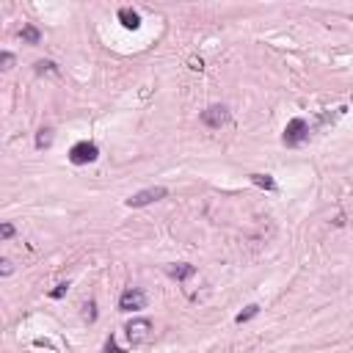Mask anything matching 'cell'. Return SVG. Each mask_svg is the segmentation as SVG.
<instances>
[{
  "instance_id": "17",
  "label": "cell",
  "mask_w": 353,
  "mask_h": 353,
  "mask_svg": "<svg viewBox=\"0 0 353 353\" xmlns=\"http://www.w3.org/2000/svg\"><path fill=\"white\" fill-rule=\"evenodd\" d=\"M67 290H69V284H58L55 290L50 292V298H64V296H67Z\"/></svg>"
},
{
  "instance_id": "9",
  "label": "cell",
  "mask_w": 353,
  "mask_h": 353,
  "mask_svg": "<svg viewBox=\"0 0 353 353\" xmlns=\"http://www.w3.org/2000/svg\"><path fill=\"white\" fill-rule=\"evenodd\" d=\"M20 36H22V42H28V44H39V42H42V33H39L33 25H25L20 31Z\"/></svg>"
},
{
  "instance_id": "11",
  "label": "cell",
  "mask_w": 353,
  "mask_h": 353,
  "mask_svg": "<svg viewBox=\"0 0 353 353\" xmlns=\"http://www.w3.org/2000/svg\"><path fill=\"white\" fill-rule=\"evenodd\" d=\"M50 144H52V130H50V127L39 130V135H36V149H47Z\"/></svg>"
},
{
  "instance_id": "12",
  "label": "cell",
  "mask_w": 353,
  "mask_h": 353,
  "mask_svg": "<svg viewBox=\"0 0 353 353\" xmlns=\"http://www.w3.org/2000/svg\"><path fill=\"white\" fill-rule=\"evenodd\" d=\"M260 315V307H257V304H251V307H246V312H240L238 317H234V323H249L251 317H257Z\"/></svg>"
},
{
  "instance_id": "18",
  "label": "cell",
  "mask_w": 353,
  "mask_h": 353,
  "mask_svg": "<svg viewBox=\"0 0 353 353\" xmlns=\"http://www.w3.org/2000/svg\"><path fill=\"white\" fill-rule=\"evenodd\" d=\"M14 67V55L11 52H3V69H11Z\"/></svg>"
},
{
  "instance_id": "14",
  "label": "cell",
  "mask_w": 353,
  "mask_h": 353,
  "mask_svg": "<svg viewBox=\"0 0 353 353\" xmlns=\"http://www.w3.org/2000/svg\"><path fill=\"white\" fill-rule=\"evenodd\" d=\"M94 309H97V304L88 301V304H86V320H91V323L97 320V312H94Z\"/></svg>"
},
{
  "instance_id": "3",
  "label": "cell",
  "mask_w": 353,
  "mask_h": 353,
  "mask_svg": "<svg viewBox=\"0 0 353 353\" xmlns=\"http://www.w3.org/2000/svg\"><path fill=\"white\" fill-rule=\"evenodd\" d=\"M166 188H144V191H138L135 196L127 199V207H146V204H152V202H160V199H166Z\"/></svg>"
},
{
  "instance_id": "4",
  "label": "cell",
  "mask_w": 353,
  "mask_h": 353,
  "mask_svg": "<svg viewBox=\"0 0 353 353\" xmlns=\"http://www.w3.org/2000/svg\"><path fill=\"white\" fill-rule=\"evenodd\" d=\"M307 135H309V125L304 119H292L290 125H287V130H284V146H298V144H304L307 141Z\"/></svg>"
},
{
  "instance_id": "13",
  "label": "cell",
  "mask_w": 353,
  "mask_h": 353,
  "mask_svg": "<svg viewBox=\"0 0 353 353\" xmlns=\"http://www.w3.org/2000/svg\"><path fill=\"white\" fill-rule=\"evenodd\" d=\"M36 72L42 75V72H58V67L52 61H36Z\"/></svg>"
},
{
  "instance_id": "10",
  "label": "cell",
  "mask_w": 353,
  "mask_h": 353,
  "mask_svg": "<svg viewBox=\"0 0 353 353\" xmlns=\"http://www.w3.org/2000/svg\"><path fill=\"white\" fill-rule=\"evenodd\" d=\"M251 182H254L257 188H265V191H276L273 177H268V174H251Z\"/></svg>"
},
{
  "instance_id": "5",
  "label": "cell",
  "mask_w": 353,
  "mask_h": 353,
  "mask_svg": "<svg viewBox=\"0 0 353 353\" xmlns=\"http://www.w3.org/2000/svg\"><path fill=\"white\" fill-rule=\"evenodd\" d=\"M144 307H146V292L144 290L130 287V290L122 292V298H119V309L122 312H138V309H144Z\"/></svg>"
},
{
  "instance_id": "8",
  "label": "cell",
  "mask_w": 353,
  "mask_h": 353,
  "mask_svg": "<svg viewBox=\"0 0 353 353\" xmlns=\"http://www.w3.org/2000/svg\"><path fill=\"white\" fill-rule=\"evenodd\" d=\"M119 22L125 28H138L141 25V17H138V11H133V9H119Z\"/></svg>"
},
{
  "instance_id": "2",
  "label": "cell",
  "mask_w": 353,
  "mask_h": 353,
  "mask_svg": "<svg viewBox=\"0 0 353 353\" xmlns=\"http://www.w3.org/2000/svg\"><path fill=\"white\" fill-rule=\"evenodd\" d=\"M127 339H130L133 345H144V342H149V337H152V323L146 320V317H138V320H130L127 323Z\"/></svg>"
},
{
  "instance_id": "6",
  "label": "cell",
  "mask_w": 353,
  "mask_h": 353,
  "mask_svg": "<svg viewBox=\"0 0 353 353\" xmlns=\"http://www.w3.org/2000/svg\"><path fill=\"white\" fill-rule=\"evenodd\" d=\"M202 122L207 127H213V130H218L221 125L229 122V110L223 108V105H210L207 110H202Z\"/></svg>"
},
{
  "instance_id": "7",
  "label": "cell",
  "mask_w": 353,
  "mask_h": 353,
  "mask_svg": "<svg viewBox=\"0 0 353 353\" xmlns=\"http://www.w3.org/2000/svg\"><path fill=\"white\" fill-rule=\"evenodd\" d=\"M171 279H177V281H185V279H191L193 273H196V268L193 265H185V262H180V265H168V270H166Z\"/></svg>"
},
{
  "instance_id": "15",
  "label": "cell",
  "mask_w": 353,
  "mask_h": 353,
  "mask_svg": "<svg viewBox=\"0 0 353 353\" xmlns=\"http://www.w3.org/2000/svg\"><path fill=\"white\" fill-rule=\"evenodd\" d=\"M11 234H14V223H3V226H0V238L9 240Z\"/></svg>"
},
{
  "instance_id": "19",
  "label": "cell",
  "mask_w": 353,
  "mask_h": 353,
  "mask_svg": "<svg viewBox=\"0 0 353 353\" xmlns=\"http://www.w3.org/2000/svg\"><path fill=\"white\" fill-rule=\"evenodd\" d=\"M11 270H14V268H11V262L3 260V276H11Z\"/></svg>"
},
{
  "instance_id": "1",
  "label": "cell",
  "mask_w": 353,
  "mask_h": 353,
  "mask_svg": "<svg viewBox=\"0 0 353 353\" xmlns=\"http://www.w3.org/2000/svg\"><path fill=\"white\" fill-rule=\"evenodd\" d=\"M99 155L97 144H91V141H78V144L69 149V160L75 163V166H86V163H94Z\"/></svg>"
},
{
  "instance_id": "16",
  "label": "cell",
  "mask_w": 353,
  "mask_h": 353,
  "mask_svg": "<svg viewBox=\"0 0 353 353\" xmlns=\"http://www.w3.org/2000/svg\"><path fill=\"white\" fill-rule=\"evenodd\" d=\"M105 353H125V350H122V348H119V345H116V339H113V337H110V339H108V342H105Z\"/></svg>"
}]
</instances>
